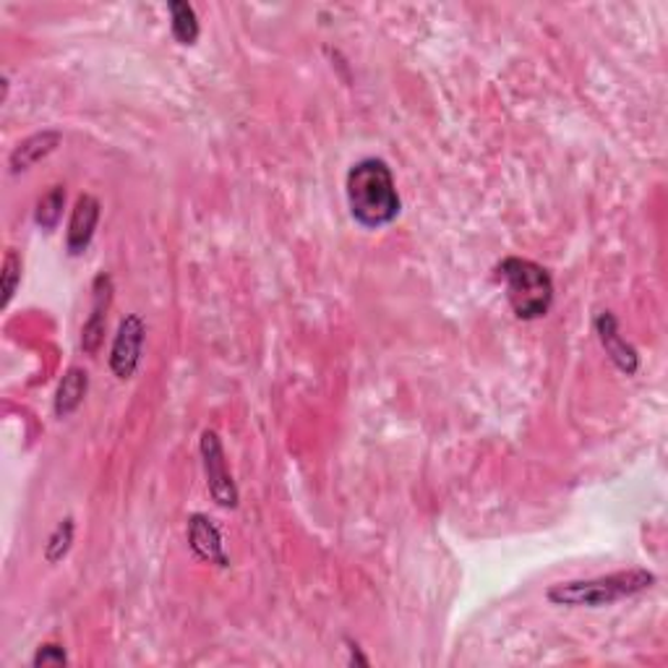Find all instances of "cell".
<instances>
[{"label":"cell","mask_w":668,"mask_h":668,"mask_svg":"<svg viewBox=\"0 0 668 668\" xmlns=\"http://www.w3.org/2000/svg\"><path fill=\"white\" fill-rule=\"evenodd\" d=\"M66 664H68L66 650H63V645H55V643L40 645L37 653H34V658H32V666L34 668H42V666H66Z\"/></svg>","instance_id":"2e32d148"},{"label":"cell","mask_w":668,"mask_h":668,"mask_svg":"<svg viewBox=\"0 0 668 668\" xmlns=\"http://www.w3.org/2000/svg\"><path fill=\"white\" fill-rule=\"evenodd\" d=\"M89 389V374L79 366H71L66 374H63L58 392H55V415L68 417L74 415L76 410L81 408L84 397H87Z\"/></svg>","instance_id":"8fae6325"},{"label":"cell","mask_w":668,"mask_h":668,"mask_svg":"<svg viewBox=\"0 0 668 668\" xmlns=\"http://www.w3.org/2000/svg\"><path fill=\"white\" fill-rule=\"evenodd\" d=\"M199 452H201V465H204L207 489L212 493V499L218 501L222 510H235L241 501V493L233 480V472L227 468L225 447H222V438L218 431L212 428L201 431Z\"/></svg>","instance_id":"277c9868"},{"label":"cell","mask_w":668,"mask_h":668,"mask_svg":"<svg viewBox=\"0 0 668 668\" xmlns=\"http://www.w3.org/2000/svg\"><path fill=\"white\" fill-rule=\"evenodd\" d=\"M656 584V575L647 569H624V572L593 577V580L556 582L548 588V603L569 605V609H601L614 605L624 598H635Z\"/></svg>","instance_id":"7a4b0ae2"},{"label":"cell","mask_w":668,"mask_h":668,"mask_svg":"<svg viewBox=\"0 0 668 668\" xmlns=\"http://www.w3.org/2000/svg\"><path fill=\"white\" fill-rule=\"evenodd\" d=\"M74 533H76L74 520L71 517L60 520L58 527L51 533V538H47L45 559L51 564H58L60 559H66V554L71 552V546H74Z\"/></svg>","instance_id":"5bb4252c"},{"label":"cell","mask_w":668,"mask_h":668,"mask_svg":"<svg viewBox=\"0 0 668 668\" xmlns=\"http://www.w3.org/2000/svg\"><path fill=\"white\" fill-rule=\"evenodd\" d=\"M497 280L504 282L506 301L522 322L543 319L554 305L552 271L522 256H506L497 264Z\"/></svg>","instance_id":"3957f363"},{"label":"cell","mask_w":668,"mask_h":668,"mask_svg":"<svg viewBox=\"0 0 668 668\" xmlns=\"http://www.w3.org/2000/svg\"><path fill=\"white\" fill-rule=\"evenodd\" d=\"M595 334L601 339L605 355L614 360V366L626 376H635L639 368V355L619 332V322L611 311H601L595 319Z\"/></svg>","instance_id":"ba28073f"},{"label":"cell","mask_w":668,"mask_h":668,"mask_svg":"<svg viewBox=\"0 0 668 668\" xmlns=\"http://www.w3.org/2000/svg\"><path fill=\"white\" fill-rule=\"evenodd\" d=\"M188 546L191 552L199 556L201 561L214 564V567H227V554H225V541H222L220 527L214 525V520H209L207 514H191L188 517Z\"/></svg>","instance_id":"9c48e42d"},{"label":"cell","mask_w":668,"mask_h":668,"mask_svg":"<svg viewBox=\"0 0 668 668\" xmlns=\"http://www.w3.org/2000/svg\"><path fill=\"white\" fill-rule=\"evenodd\" d=\"M60 134L58 131H40V134H34L30 138H24V142L16 144V149L11 152L9 157V167L13 176H19V172L32 170L34 165L42 163L45 157H51L55 149L60 146Z\"/></svg>","instance_id":"30bf717a"},{"label":"cell","mask_w":668,"mask_h":668,"mask_svg":"<svg viewBox=\"0 0 668 668\" xmlns=\"http://www.w3.org/2000/svg\"><path fill=\"white\" fill-rule=\"evenodd\" d=\"M21 269H24V264H21L19 250L16 248L5 250L3 271H0V285H3V298H0V305H3V309H9L13 296H16V290L21 285Z\"/></svg>","instance_id":"9a60e30c"},{"label":"cell","mask_w":668,"mask_h":668,"mask_svg":"<svg viewBox=\"0 0 668 668\" xmlns=\"http://www.w3.org/2000/svg\"><path fill=\"white\" fill-rule=\"evenodd\" d=\"M350 218L366 230H381L400 218L402 199L397 193L394 172L381 157L358 159L345 178Z\"/></svg>","instance_id":"6da1fadb"},{"label":"cell","mask_w":668,"mask_h":668,"mask_svg":"<svg viewBox=\"0 0 668 668\" xmlns=\"http://www.w3.org/2000/svg\"><path fill=\"white\" fill-rule=\"evenodd\" d=\"M63 207H66V186H53L51 191H47L45 197L37 201V209H34V222H37L42 230L51 233V230L60 225Z\"/></svg>","instance_id":"4fadbf2b"},{"label":"cell","mask_w":668,"mask_h":668,"mask_svg":"<svg viewBox=\"0 0 668 668\" xmlns=\"http://www.w3.org/2000/svg\"><path fill=\"white\" fill-rule=\"evenodd\" d=\"M350 647H347V650H350V664H360V666H368V658H364L360 656V650H358V645H353V643H347Z\"/></svg>","instance_id":"e0dca14e"},{"label":"cell","mask_w":668,"mask_h":668,"mask_svg":"<svg viewBox=\"0 0 668 668\" xmlns=\"http://www.w3.org/2000/svg\"><path fill=\"white\" fill-rule=\"evenodd\" d=\"M100 214L102 207L97 197L92 193H81L79 199H76L71 220H68V230H66V250L71 256H81L84 250L89 248V243H92L97 225H100Z\"/></svg>","instance_id":"52a82bcc"},{"label":"cell","mask_w":668,"mask_h":668,"mask_svg":"<svg viewBox=\"0 0 668 668\" xmlns=\"http://www.w3.org/2000/svg\"><path fill=\"white\" fill-rule=\"evenodd\" d=\"M110 305H113V277L108 271H100L92 282V311L81 326V350L87 355L100 353Z\"/></svg>","instance_id":"8992f818"},{"label":"cell","mask_w":668,"mask_h":668,"mask_svg":"<svg viewBox=\"0 0 668 668\" xmlns=\"http://www.w3.org/2000/svg\"><path fill=\"white\" fill-rule=\"evenodd\" d=\"M167 13H170V30L178 45H197L201 34L197 9H193L191 3H186V0H172V3H167Z\"/></svg>","instance_id":"7c38bea8"},{"label":"cell","mask_w":668,"mask_h":668,"mask_svg":"<svg viewBox=\"0 0 668 668\" xmlns=\"http://www.w3.org/2000/svg\"><path fill=\"white\" fill-rule=\"evenodd\" d=\"M144 339H146V324L138 313H129L121 324H118L113 347H110V371L115 379L129 381L142 366L144 355Z\"/></svg>","instance_id":"5b68a950"}]
</instances>
